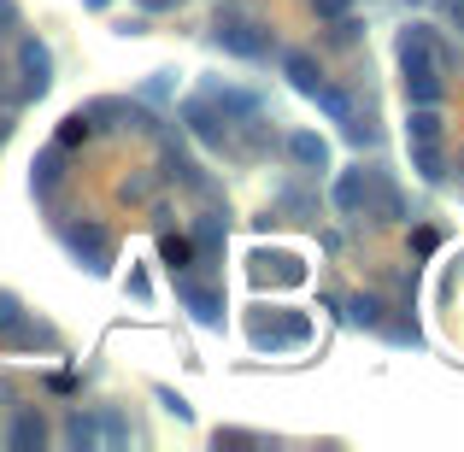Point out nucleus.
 I'll return each instance as SVG.
<instances>
[{
  "instance_id": "15",
  "label": "nucleus",
  "mask_w": 464,
  "mask_h": 452,
  "mask_svg": "<svg viewBox=\"0 0 464 452\" xmlns=\"http://www.w3.org/2000/svg\"><path fill=\"white\" fill-rule=\"evenodd\" d=\"M335 206L347 217H359V206H364V170H341V182H335Z\"/></svg>"
},
{
  "instance_id": "3",
  "label": "nucleus",
  "mask_w": 464,
  "mask_h": 452,
  "mask_svg": "<svg viewBox=\"0 0 464 452\" xmlns=\"http://www.w3.org/2000/svg\"><path fill=\"white\" fill-rule=\"evenodd\" d=\"M0 347H6V352H18V347H53V335H47V329H30V323H24V305L12 300V294H0Z\"/></svg>"
},
{
  "instance_id": "25",
  "label": "nucleus",
  "mask_w": 464,
  "mask_h": 452,
  "mask_svg": "<svg viewBox=\"0 0 464 452\" xmlns=\"http://www.w3.org/2000/svg\"><path fill=\"white\" fill-rule=\"evenodd\" d=\"M312 6H317V18H341V12H347L353 0H312Z\"/></svg>"
},
{
  "instance_id": "28",
  "label": "nucleus",
  "mask_w": 464,
  "mask_h": 452,
  "mask_svg": "<svg viewBox=\"0 0 464 452\" xmlns=\"http://www.w3.org/2000/svg\"><path fill=\"white\" fill-rule=\"evenodd\" d=\"M447 18H453L459 30H464V0H447Z\"/></svg>"
},
{
  "instance_id": "8",
  "label": "nucleus",
  "mask_w": 464,
  "mask_h": 452,
  "mask_svg": "<svg viewBox=\"0 0 464 452\" xmlns=\"http://www.w3.org/2000/svg\"><path fill=\"white\" fill-rule=\"evenodd\" d=\"M6 447H12V452H42V447H47V423H42V411H35V406H24L18 418H12Z\"/></svg>"
},
{
  "instance_id": "5",
  "label": "nucleus",
  "mask_w": 464,
  "mask_h": 452,
  "mask_svg": "<svg viewBox=\"0 0 464 452\" xmlns=\"http://www.w3.org/2000/svg\"><path fill=\"white\" fill-rule=\"evenodd\" d=\"M18 71H24V89L18 94H24V101H42L47 82H53V59H47V47L24 35V42H18Z\"/></svg>"
},
{
  "instance_id": "23",
  "label": "nucleus",
  "mask_w": 464,
  "mask_h": 452,
  "mask_svg": "<svg viewBox=\"0 0 464 452\" xmlns=\"http://www.w3.org/2000/svg\"><path fill=\"white\" fill-rule=\"evenodd\" d=\"M159 406H165L170 418H182V423L194 418V411H188V399H182V394H170V388H159Z\"/></svg>"
},
{
  "instance_id": "7",
  "label": "nucleus",
  "mask_w": 464,
  "mask_h": 452,
  "mask_svg": "<svg viewBox=\"0 0 464 452\" xmlns=\"http://www.w3.org/2000/svg\"><path fill=\"white\" fill-rule=\"evenodd\" d=\"M182 124H188L200 141H212V148H224V136H229V118H218L212 101H188L182 106Z\"/></svg>"
},
{
  "instance_id": "13",
  "label": "nucleus",
  "mask_w": 464,
  "mask_h": 452,
  "mask_svg": "<svg viewBox=\"0 0 464 452\" xmlns=\"http://www.w3.org/2000/svg\"><path fill=\"white\" fill-rule=\"evenodd\" d=\"M406 136H411V141H441V136H447V118H441V106H411V118H406Z\"/></svg>"
},
{
  "instance_id": "14",
  "label": "nucleus",
  "mask_w": 464,
  "mask_h": 452,
  "mask_svg": "<svg viewBox=\"0 0 464 452\" xmlns=\"http://www.w3.org/2000/svg\"><path fill=\"white\" fill-rule=\"evenodd\" d=\"M411 170H418L423 182H441V177H447V153H441V141H411Z\"/></svg>"
},
{
  "instance_id": "29",
  "label": "nucleus",
  "mask_w": 464,
  "mask_h": 452,
  "mask_svg": "<svg viewBox=\"0 0 464 452\" xmlns=\"http://www.w3.org/2000/svg\"><path fill=\"white\" fill-rule=\"evenodd\" d=\"M82 6H94V12H101V6H112V0H82Z\"/></svg>"
},
{
  "instance_id": "26",
  "label": "nucleus",
  "mask_w": 464,
  "mask_h": 452,
  "mask_svg": "<svg viewBox=\"0 0 464 452\" xmlns=\"http://www.w3.org/2000/svg\"><path fill=\"white\" fill-rule=\"evenodd\" d=\"M18 30V6H12V0H0V35H12Z\"/></svg>"
},
{
  "instance_id": "4",
  "label": "nucleus",
  "mask_w": 464,
  "mask_h": 452,
  "mask_svg": "<svg viewBox=\"0 0 464 452\" xmlns=\"http://www.w3.org/2000/svg\"><path fill=\"white\" fill-rule=\"evenodd\" d=\"M177 300L194 312V323H206V329L224 323V294H218V288H206V283H194L188 271H177Z\"/></svg>"
},
{
  "instance_id": "19",
  "label": "nucleus",
  "mask_w": 464,
  "mask_h": 452,
  "mask_svg": "<svg viewBox=\"0 0 464 452\" xmlns=\"http://www.w3.org/2000/svg\"><path fill=\"white\" fill-rule=\"evenodd\" d=\"M194 247H200V259H212V253L224 247V224H218V217H200V229H194Z\"/></svg>"
},
{
  "instance_id": "1",
  "label": "nucleus",
  "mask_w": 464,
  "mask_h": 452,
  "mask_svg": "<svg viewBox=\"0 0 464 452\" xmlns=\"http://www.w3.org/2000/svg\"><path fill=\"white\" fill-rule=\"evenodd\" d=\"M212 42L224 47V53H236V59H265L271 53V30H265L259 18H247V12H218Z\"/></svg>"
},
{
  "instance_id": "12",
  "label": "nucleus",
  "mask_w": 464,
  "mask_h": 452,
  "mask_svg": "<svg viewBox=\"0 0 464 452\" xmlns=\"http://www.w3.org/2000/svg\"><path fill=\"white\" fill-rule=\"evenodd\" d=\"M347 323H353V329H371V335H376V329L388 323V305L376 300V294H353V300H347Z\"/></svg>"
},
{
  "instance_id": "18",
  "label": "nucleus",
  "mask_w": 464,
  "mask_h": 452,
  "mask_svg": "<svg viewBox=\"0 0 464 452\" xmlns=\"http://www.w3.org/2000/svg\"><path fill=\"white\" fill-rule=\"evenodd\" d=\"M94 441H101V435H94V418H82V411H71V418H65V447H82V452H89Z\"/></svg>"
},
{
  "instance_id": "21",
  "label": "nucleus",
  "mask_w": 464,
  "mask_h": 452,
  "mask_svg": "<svg viewBox=\"0 0 464 452\" xmlns=\"http://www.w3.org/2000/svg\"><path fill=\"white\" fill-rule=\"evenodd\" d=\"M329 24H335V30H329V42H341V47L359 42V18H347V12H341V18H329Z\"/></svg>"
},
{
  "instance_id": "2",
  "label": "nucleus",
  "mask_w": 464,
  "mask_h": 452,
  "mask_svg": "<svg viewBox=\"0 0 464 452\" xmlns=\"http://www.w3.org/2000/svg\"><path fill=\"white\" fill-rule=\"evenodd\" d=\"M59 241H65L71 259H82L94 276L112 271V236H106L101 224H89V217H82V224H59Z\"/></svg>"
},
{
  "instance_id": "17",
  "label": "nucleus",
  "mask_w": 464,
  "mask_h": 452,
  "mask_svg": "<svg viewBox=\"0 0 464 452\" xmlns=\"http://www.w3.org/2000/svg\"><path fill=\"white\" fill-rule=\"evenodd\" d=\"M159 259H165L170 271H188V264H194V241H182V236H159Z\"/></svg>"
},
{
  "instance_id": "27",
  "label": "nucleus",
  "mask_w": 464,
  "mask_h": 452,
  "mask_svg": "<svg viewBox=\"0 0 464 452\" xmlns=\"http://www.w3.org/2000/svg\"><path fill=\"white\" fill-rule=\"evenodd\" d=\"M141 12H177V0H141Z\"/></svg>"
},
{
  "instance_id": "9",
  "label": "nucleus",
  "mask_w": 464,
  "mask_h": 452,
  "mask_svg": "<svg viewBox=\"0 0 464 452\" xmlns=\"http://www.w3.org/2000/svg\"><path fill=\"white\" fill-rule=\"evenodd\" d=\"M283 77H288V82H295V89L312 101L317 82H324V71H317V59L306 53V47H288V53H283Z\"/></svg>"
},
{
  "instance_id": "10",
  "label": "nucleus",
  "mask_w": 464,
  "mask_h": 452,
  "mask_svg": "<svg viewBox=\"0 0 464 452\" xmlns=\"http://www.w3.org/2000/svg\"><path fill=\"white\" fill-rule=\"evenodd\" d=\"M288 159H295L300 170H329V141L312 136V130H295V136H288Z\"/></svg>"
},
{
  "instance_id": "11",
  "label": "nucleus",
  "mask_w": 464,
  "mask_h": 452,
  "mask_svg": "<svg viewBox=\"0 0 464 452\" xmlns=\"http://www.w3.org/2000/svg\"><path fill=\"white\" fill-rule=\"evenodd\" d=\"M30 182H35V194H42V200L59 188V182H65V148H59V141H53L42 159H35V177H30Z\"/></svg>"
},
{
  "instance_id": "20",
  "label": "nucleus",
  "mask_w": 464,
  "mask_h": 452,
  "mask_svg": "<svg viewBox=\"0 0 464 452\" xmlns=\"http://www.w3.org/2000/svg\"><path fill=\"white\" fill-rule=\"evenodd\" d=\"M89 130H94V124H89V112H71L65 124H59V148H77V141L89 136Z\"/></svg>"
},
{
  "instance_id": "24",
  "label": "nucleus",
  "mask_w": 464,
  "mask_h": 452,
  "mask_svg": "<svg viewBox=\"0 0 464 452\" xmlns=\"http://www.w3.org/2000/svg\"><path fill=\"white\" fill-rule=\"evenodd\" d=\"M148 194H153V177H130L124 182V200H148Z\"/></svg>"
},
{
  "instance_id": "6",
  "label": "nucleus",
  "mask_w": 464,
  "mask_h": 452,
  "mask_svg": "<svg viewBox=\"0 0 464 452\" xmlns=\"http://www.w3.org/2000/svg\"><path fill=\"white\" fill-rule=\"evenodd\" d=\"M312 335V323L306 317H259V323H253V347H300V341Z\"/></svg>"
},
{
  "instance_id": "16",
  "label": "nucleus",
  "mask_w": 464,
  "mask_h": 452,
  "mask_svg": "<svg viewBox=\"0 0 464 452\" xmlns=\"http://www.w3.org/2000/svg\"><path fill=\"white\" fill-rule=\"evenodd\" d=\"M312 101L324 106V112L335 118V124H347V118H353V94H347V89H335V82H317V94H312Z\"/></svg>"
},
{
  "instance_id": "22",
  "label": "nucleus",
  "mask_w": 464,
  "mask_h": 452,
  "mask_svg": "<svg viewBox=\"0 0 464 452\" xmlns=\"http://www.w3.org/2000/svg\"><path fill=\"white\" fill-rule=\"evenodd\" d=\"M218 447H265V435H247V429H218Z\"/></svg>"
}]
</instances>
